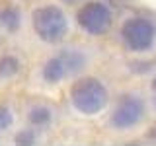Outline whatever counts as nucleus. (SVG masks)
I'll use <instances>...</instances> for the list:
<instances>
[{
	"label": "nucleus",
	"mask_w": 156,
	"mask_h": 146,
	"mask_svg": "<svg viewBox=\"0 0 156 146\" xmlns=\"http://www.w3.org/2000/svg\"><path fill=\"white\" fill-rule=\"evenodd\" d=\"M70 99H72V105L80 113L94 115L105 107L107 92L100 80H96V78H82L70 88Z\"/></svg>",
	"instance_id": "obj_1"
},
{
	"label": "nucleus",
	"mask_w": 156,
	"mask_h": 146,
	"mask_svg": "<svg viewBox=\"0 0 156 146\" xmlns=\"http://www.w3.org/2000/svg\"><path fill=\"white\" fill-rule=\"evenodd\" d=\"M33 29L43 41L55 43L65 37L68 22L62 10H58L57 6H43L33 14Z\"/></svg>",
	"instance_id": "obj_2"
},
{
	"label": "nucleus",
	"mask_w": 156,
	"mask_h": 146,
	"mask_svg": "<svg viewBox=\"0 0 156 146\" xmlns=\"http://www.w3.org/2000/svg\"><path fill=\"white\" fill-rule=\"evenodd\" d=\"M86 58L82 53L78 51H62L55 55L53 58H49L45 62V66H43V78H45L47 82H51V84H55V82L62 80V78L74 74L78 72L82 66H84Z\"/></svg>",
	"instance_id": "obj_3"
},
{
	"label": "nucleus",
	"mask_w": 156,
	"mask_h": 146,
	"mask_svg": "<svg viewBox=\"0 0 156 146\" xmlns=\"http://www.w3.org/2000/svg\"><path fill=\"white\" fill-rule=\"evenodd\" d=\"M121 35H123L125 45L131 51H146L152 47L154 37H156V29L154 26L144 18H133L127 19L121 27Z\"/></svg>",
	"instance_id": "obj_4"
},
{
	"label": "nucleus",
	"mask_w": 156,
	"mask_h": 146,
	"mask_svg": "<svg viewBox=\"0 0 156 146\" xmlns=\"http://www.w3.org/2000/svg\"><path fill=\"white\" fill-rule=\"evenodd\" d=\"M76 19L84 31L92 33V35H101L111 26V12L101 2H90L78 10Z\"/></svg>",
	"instance_id": "obj_5"
},
{
	"label": "nucleus",
	"mask_w": 156,
	"mask_h": 146,
	"mask_svg": "<svg viewBox=\"0 0 156 146\" xmlns=\"http://www.w3.org/2000/svg\"><path fill=\"white\" fill-rule=\"evenodd\" d=\"M144 115V105L139 97L135 96H125L119 99L117 107L113 109V115H111V125L115 129H129V127H135L143 119Z\"/></svg>",
	"instance_id": "obj_6"
},
{
	"label": "nucleus",
	"mask_w": 156,
	"mask_h": 146,
	"mask_svg": "<svg viewBox=\"0 0 156 146\" xmlns=\"http://www.w3.org/2000/svg\"><path fill=\"white\" fill-rule=\"evenodd\" d=\"M27 119H29V123H31V125L43 127V125H47L49 121H51V111H49L47 107H33V109L29 111Z\"/></svg>",
	"instance_id": "obj_7"
},
{
	"label": "nucleus",
	"mask_w": 156,
	"mask_h": 146,
	"mask_svg": "<svg viewBox=\"0 0 156 146\" xmlns=\"http://www.w3.org/2000/svg\"><path fill=\"white\" fill-rule=\"evenodd\" d=\"M0 22H2L8 29H16L20 26V12L16 8L2 10V12H0Z\"/></svg>",
	"instance_id": "obj_8"
},
{
	"label": "nucleus",
	"mask_w": 156,
	"mask_h": 146,
	"mask_svg": "<svg viewBox=\"0 0 156 146\" xmlns=\"http://www.w3.org/2000/svg\"><path fill=\"white\" fill-rule=\"evenodd\" d=\"M20 68V62L14 57L0 58V76H14Z\"/></svg>",
	"instance_id": "obj_9"
},
{
	"label": "nucleus",
	"mask_w": 156,
	"mask_h": 146,
	"mask_svg": "<svg viewBox=\"0 0 156 146\" xmlns=\"http://www.w3.org/2000/svg\"><path fill=\"white\" fill-rule=\"evenodd\" d=\"M10 123H12V113H10V109L4 107V105H0V130L8 129Z\"/></svg>",
	"instance_id": "obj_10"
},
{
	"label": "nucleus",
	"mask_w": 156,
	"mask_h": 146,
	"mask_svg": "<svg viewBox=\"0 0 156 146\" xmlns=\"http://www.w3.org/2000/svg\"><path fill=\"white\" fill-rule=\"evenodd\" d=\"M16 140H18L20 144H31V142H33V134H31V130H27V133H22Z\"/></svg>",
	"instance_id": "obj_11"
},
{
	"label": "nucleus",
	"mask_w": 156,
	"mask_h": 146,
	"mask_svg": "<svg viewBox=\"0 0 156 146\" xmlns=\"http://www.w3.org/2000/svg\"><path fill=\"white\" fill-rule=\"evenodd\" d=\"M66 2H72V0H66Z\"/></svg>",
	"instance_id": "obj_12"
}]
</instances>
